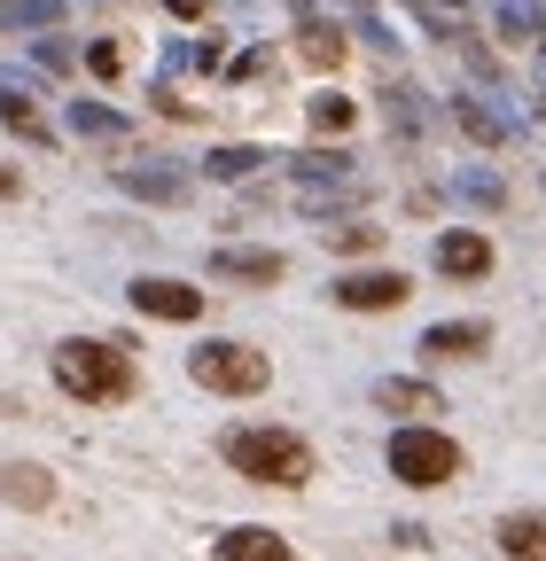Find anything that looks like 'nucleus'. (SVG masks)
<instances>
[{
  "label": "nucleus",
  "mask_w": 546,
  "mask_h": 561,
  "mask_svg": "<svg viewBox=\"0 0 546 561\" xmlns=\"http://www.w3.org/2000/svg\"><path fill=\"white\" fill-rule=\"evenodd\" d=\"M47 367H55V390L79 398V405H117V398H133V359H125V343L71 335V343H55Z\"/></svg>",
  "instance_id": "1"
},
{
  "label": "nucleus",
  "mask_w": 546,
  "mask_h": 561,
  "mask_svg": "<svg viewBox=\"0 0 546 561\" xmlns=\"http://www.w3.org/2000/svg\"><path fill=\"white\" fill-rule=\"evenodd\" d=\"M219 453H227V468H235V476L273 483V491L312 483V445H305L297 430H227V437H219Z\"/></svg>",
  "instance_id": "2"
},
{
  "label": "nucleus",
  "mask_w": 546,
  "mask_h": 561,
  "mask_svg": "<svg viewBox=\"0 0 546 561\" xmlns=\"http://www.w3.org/2000/svg\"><path fill=\"white\" fill-rule=\"evenodd\" d=\"M390 476L406 483V491H437V483H453L460 476V445L445 437V430H398L390 437Z\"/></svg>",
  "instance_id": "3"
},
{
  "label": "nucleus",
  "mask_w": 546,
  "mask_h": 561,
  "mask_svg": "<svg viewBox=\"0 0 546 561\" xmlns=\"http://www.w3.org/2000/svg\"><path fill=\"white\" fill-rule=\"evenodd\" d=\"M187 375L203 390H219V398H258L273 367H265V351H250V343H195L187 351Z\"/></svg>",
  "instance_id": "4"
},
{
  "label": "nucleus",
  "mask_w": 546,
  "mask_h": 561,
  "mask_svg": "<svg viewBox=\"0 0 546 561\" xmlns=\"http://www.w3.org/2000/svg\"><path fill=\"white\" fill-rule=\"evenodd\" d=\"M344 312H390V305H406L414 297V280L406 273H390V265H375V273H335V289H328Z\"/></svg>",
  "instance_id": "5"
},
{
  "label": "nucleus",
  "mask_w": 546,
  "mask_h": 561,
  "mask_svg": "<svg viewBox=\"0 0 546 561\" xmlns=\"http://www.w3.org/2000/svg\"><path fill=\"white\" fill-rule=\"evenodd\" d=\"M125 297H133V312H149V320H203V289L164 280V273H141Z\"/></svg>",
  "instance_id": "6"
},
{
  "label": "nucleus",
  "mask_w": 546,
  "mask_h": 561,
  "mask_svg": "<svg viewBox=\"0 0 546 561\" xmlns=\"http://www.w3.org/2000/svg\"><path fill=\"white\" fill-rule=\"evenodd\" d=\"M212 273H219V280H258V289H273V280L289 273V257H282V250H258V242H219V250H212Z\"/></svg>",
  "instance_id": "7"
},
{
  "label": "nucleus",
  "mask_w": 546,
  "mask_h": 561,
  "mask_svg": "<svg viewBox=\"0 0 546 561\" xmlns=\"http://www.w3.org/2000/svg\"><path fill=\"white\" fill-rule=\"evenodd\" d=\"M437 273H445V280H485V273H492V234H476V227L437 234Z\"/></svg>",
  "instance_id": "8"
},
{
  "label": "nucleus",
  "mask_w": 546,
  "mask_h": 561,
  "mask_svg": "<svg viewBox=\"0 0 546 561\" xmlns=\"http://www.w3.org/2000/svg\"><path fill=\"white\" fill-rule=\"evenodd\" d=\"M367 398H375V413H406V430H422V413H445V398L430 382H406V375H383Z\"/></svg>",
  "instance_id": "9"
},
{
  "label": "nucleus",
  "mask_w": 546,
  "mask_h": 561,
  "mask_svg": "<svg viewBox=\"0 0 546 561\" xmlns=\"http://www.w3.org/2000/svg\"><path fill=\"white\" fill-rule=\"evenodd\" d=\"M117 187H125V195H141V203H180V195H187V172L164 164V157H149V164H125Z\"/></svg>",
  "instance_id": "10"
},
{
  "label": "nucleus",
  "mask_w": 546,
  "mask_h": 561,
  "mask_svg": "<svg viewBox=\"0 0 546 561\" xmlns=\"http://www.w3.org/2000/svg\"><path fill=\"white\" fill-rule=\"evenodd\" d=\"M219 561H297L289 553V538L282 530H265V523H242V530H219V546H212Z\"/></svg>",
  "instance_id": "11"
},
{
  "label": "nucleus",
  "mask_w": 546,
  "mask_h": 561,
  "mask_svg": "<svg viewBox=\"0 0 546 561\" xmlns=\"http://www.w3.org/2000/svg\"><path fill=\"white\" fill-rule=\"evenodd\" d=\"M485 343H492V328H485V320H437V328L422 335L430 359H476Z\"/></svg>",
  "instance_id": "12"
},
{
  "label": "nucleus",
  "mask_w": 546,
  "mask_h": 561,
  "mask_svg": "<svg viewBox=\"0 0 546 561\" xmlns=\"http://www.w3.org/2000/svg\"><path fill=\"white\" fill-rule=\"evenodd\" d=\"M0 500H9V507H47L55 500V476L39 460H9V468H0Z\"/></svg>",
  "instance_id": "13"
},
{
  "label": "nucleus",
  "mask_w": 546,
  "mask_h": 561,
  "mask_svg": "<svg viewBox=\"0 0 546 561\" xmlns=\"http://www.w3.org/2000/svg\"><path fill=\"white\" fill-rule=\"evenodd\" d=\"M0 125H9L16 140H32V149H39V140H55V125L32 110V94H24L16 79H0Z\"/></svg>",
  "instance_id": "14"
},
{
  "label": "nucleus",
  "mask_w": 546,
  "mask_h": 561,
  "mask_svg": "<svg viewBox=\"0 0 546 561\" xmlns=\"http://www.w3.org/2000/svg\"><path fill=\"white\" fill-rule=\"evenodd\" d=\"M453 125L476 140V149H500V140H508V117H500L492 102H476V94H460V102H453Z\"/></svg>",
  "instance_id": "15"
},
{
  "label": "nucleus",
  "mask_w": 546,
  "mask_h": 561,
  "mask_svg": "<svg viewBox=\"0 0 546 561\" xmlns=\"http://www.w3.org/2000/svg\"><path fill=\"white\" fill-rule=\"evenodd\" d=\"M500 553L508 561H546V515H500Z\"/></svg>",
  "instance_id": "16"
},
{
  "label": "nucleus",
  "mask_w": 546,
  "mask_h": 561,
  "mask_svg": "<svg viewBox=\"0 0 546 561\" xmlns=\"http://www.w3.org/2000/svg\"><path fill=\"white\" fill-rule=\"evenodd\" d=\"M62 0H0V32H55Z\"/></svg>",
  "instance_id": "17"
},
{
  "label": "nucleus",
  "mask_w": 546,
  "mask_h": 561,
  "mask_svg": "<svg viewBox=\"0 0 546 561\" xmlns=\"http://www.w3.org/2000/svg\"><path fill=\"white\" fill-rule=\"evenodd\" d=\"M344 203H360L352 180H297V210H344Z\"/></svg>",
  "instance_id": "18"
},
{
  "label": "nucleus",
  "mask_w": 546,
  "mask_h": 561,
  "mask_svg": "<svg viewBox=\"0 0 546 561\" xmlns=\"http://www.w3.org/2000/svg\"><path fill=\"white\" fill-rule=\"evenodd\" d=\"M71 133H87V140H125V117L102 110V102H71Z\"/></svg>",
  "instance_id": "19"
},
{
  "label": "nucleus",
  "mask_w": 546,
  "mask_h": 561,
  "mask_svg": "<svg viewBox=\"0 0 546 561\" xmlns=\"http://www.w3.org/2000/svg\"><path fill=\"white\" fill-rule=\"evenodd\" d=\"M312 125H320V133H352V125H360V102L328 87V94H312Z\"/></svg>",
  "instance_id": "20"
},
{
  "label": "nucleus",
  "mask_w": 546,
  "mask_h": 561,
  "mask_svg": "<svg viewBox=\"0 0 546 561\" xmlns=\"http://www.w3.org/2000/svg\"><path fill=\"white\" fill-rule=\"evenodd\" d=\"M258 164H265V149H250V140H242V149H212V157H203L212 180H250Z\"/></svg>",
  "instance_id": "21"
},
{
  "label": "nucleus",
  "mask_w": 546,
  "mask_h": 561,
  "mask_svg": "<svg viewBox=\"0 0 546 561\" xmlns=\"http://www.w3.org/2000/svg\"><path fill=\"white\" fill-rule=\"evenodd\" d=\"M538 24H546L538 0H500V32L508 39H538Z\"/></svg>",
  "instance_id": "22"
},
{
  "label": "nucleus",
  "mask_w": 546,
  "mask_h": 561,
  "mask_svg": "<svg viewBox=\"0 0 546 561\" xmlns=\"http://www.w3.org/2000/svg\"><path fill=\"white\" fill-rule=\"evenodd\" d=\"M305 62L335 70V62H344V32H335V24H305Z\"/></svg>",
  "instance_id": "23"
},
{
  "label": "nucleus",
  "mask_w": 546,
  "mask_h": 561,
  "mask_svg": "<svg viewBox=\"0 0 546 561\" xmlns=\"http://www.w3.org/2000/svg\"><path fill=\"white\" fill-rule=\"evenodd\" d=\"M297 180H352V157L344 149H305L297 157Z\"/></svg>",
  "instance_id": "24"
},
{
  "label": "nucleus",
  "mask_w": 546,
  "mask_h": 561,
  "mask_svg": "<svg viewBox=\"0 0 546 561\" xmlns=\"http://www.w3.org/2000/svg\"><path fill=\"white\" fill-rule=\"evenodd\" d=\"M453 187H460L468 203H485V210H500V195H508V180H500V172H460Z\"/></svg>",
  "instance_id": "25"
},
{
  "label": "nucleus",
  "mask_w": 546,
  "mask_h": 561,
  "mask_svg": "<svg viewBox=\"0 0 546 561\" xmlns=\"http://www.w3.org/2000/svg\"><path fill=\"white\" fill-rule=\"evenodd\" d=\"M390 125L398 133H422V94L414 87H390Z\"/></svg>",
  "instance_id": "26"
},
{
  "label": "nucleus",
  "mask_w": 546,
  "mask_h": 561,
  "mask_svg": "<svg viewBox=\"0 0 546 561\" xmlns=\"http://www.w3.org/2000/svg\"><path fill=\"white\" fill-rule=\"evenodd\" d=\"M87 70H94V79H117V70H125V47H117V39H94V47H87Z\"/></svg>",
  "instance_id": "27"
},
{
  "label": "nucleus",
  "mask_w": 546,
  "mask_h": 561,
  "mask_svg": "<svg viewBox=\"0 0 546 561\" xmlns=\"http://www.w3.org/2000/svg\"><path fill=\"white\" fill-rule=\"evenodd\" d=\"M328 242H335V250H375L383 227H328Z\"/></svg>",
  "instance_id": "28"
},
{
  "label": "nucleus",
  "mask_w": 546,
  "mask_h": 561,
  "mask_svg": "<svg viewBox=\"0 0 546 561\" xmlns=\"http://www.w3.org/2000/svg\"><path fill=\"white\" fill-rule=\"evenodd\" d=\"M32 55H39V70H55V79H62V70H71V47H55V39H39Z\"/></svg>",
  "instance_id": "29"
},
{
  "label": "nucleus",
  "mask_w": 546,
  "mask_h": 561,
  "mask_svg": "<svg viewBox=\"0 0 546 561\" xmlns=\"http://www.w3.org/2000/svg\"><path fill=\"white\" fill-rule=\"evenodd\" d=\"M164 9H172V16H180V24H195V16H203V9H212V0H164Z\"/></svg>",
  "instance_id": "30"
},
{
  "label": "nucleus",
  "mask_w": 546,
  "mask_h": 561,
  "mask_svg": "<svg viewBox=\"0 0 546 561\" xmlns=\"http://www.w3.org/2000/svg\"><path fill=\"white\" fill-rule=\"evenodd\" d=\"M9 195H16V172H9V164H0V203H9Z\"/></svg>",
  "instance_id": "31"
},
{
  "label": "nucleus",
  "mask_w": 546,
  "mask_h": 561,
  "mask_svg": "<svg viewBox=\"0 0 546 561\" xmlns=\"http://www.w3.org/2000/svg\"><path fill=\"white\" fill-rule=\"evenodd\" d=\"M437 9H460V0H437Z\"/></svg>",
  "instance_id": "32"
},
{
  "label": "nucleus",
  "mask_w": 546,
  "mask_h": 561,
  "mask_svg": "<svg viewBox=\"0 0 546 561\" xmlns=\"http://www.w3.org/2000/svg\"><path fill=\"white\" fill-rule=\"evenodd\" d=\"M538 47H546V24H538Z\"/></svg>",
  "instance_id": "33"
}]
</instances>
